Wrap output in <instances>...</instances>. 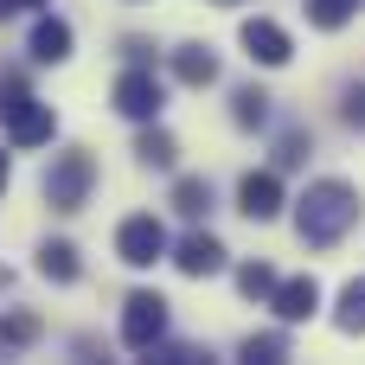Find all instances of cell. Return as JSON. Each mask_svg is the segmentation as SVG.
<instances>
[{
  "label": "cell",
  "mask_w": 365,
  "mask_h": 365,
  "mask_svg": "<svg viewBox=\"0 0 365 365\" xmlns=\"http://www.w3.org/2000/svg\"><path fill=\"white\" fill-rule=\"evenodd\" d=\"M359 218V186L346 180H308V192L295 199V231L308 250H334Z\"/></svg>",
  "instance_id": "1"
},
{
  "label": "cell",
  "mask_w": 365,
  "mask_h": 365,
  "mask_svg": "<svg viewBox=\"0 0 365 365\" xmlns=\"http://www.w3.org/2000/svg\"><path fill=\"white\" fill-rule=\"evenodd\" d=\"M0 128H6L13 148H38V141L58 135V115H51V103H38L19 77H0Z\"/></svg>",
  "instance_id": "2"
},
{
  "label": "cell",
  "mask_w": 365,
  "mask_h": 365,
  "mask_svg": "<svg viewBox=\"0 0 365 365\" xmlns=\"http://www.w3.org/2000/svg\"><path fill=\"white\" fill-rule=\"evenodd\" d=\"M90 186H96V160H90L83 148H64V154L45 167V199H51V212H83Z\"/></svg>",
  "instance_id": "3"
},
{
  "label": "cell",
  "mask_w": 365,
  "mask_h": 365,
  "mask_svg": "<svg viewBox=\"0 0 365 365\" xmlns=\"http://www.w3.org/2000/svg\"><path fill=\"white\" fill-rule=\"evenodd\" d=\"M160 340H167V295L135 289V295L122 302V346H128V353H154Z\"/></svg>",
  "instance_id": "4"
},
{
  "label": "cell",
  "mask_w": 365,
  "mask_h": 365,
  "mask_svg": "<svg viewBox=\"0 0 365 365\" xmlns=\"http://www.w3.org/2000/svg\"><path fill=\"white\" fill-rule=\"evenodd\" d=\"M109 103H115V115H128V122H154L160 103H167V90H160V77H154L148 64H128V71L115 77Z\"/></svg>",
  "instance_id": "5"
},
{
  "label": "cell",
  "mask_w": 365,
  "mask_h": 365,
  "mask_svg": "<svg viewBox=\"0 0 365 365\" xmlns=\"http://www.w3.org/2000/svg\"><path fill=\"white\" fill-rule=\"evenodd\" d=\"M115 257H122L128 269H154V263L167 257V225H160L154 212L122 218V231H115Z\"/></svg>",
  "instance_id": "6"
},
{
  "label": "cell",
  "mask_w": 365,
  "mask_h": 365,
  "mask_svg": "<svg viewBox=\"0 0 365 365\" xmlns=\"http://www.w3.org/2000/svg\"><path fill=\"white\" fill-rule=\"evenodd\" d=\"M237 212H244L250 225H269V218L282 212V173H276V167L244 173V180H237Z\"/></svg>",
  "instance_id": "7"
},
{
  "label": "cell",
  "mask_w": 365,
  "mask_h": 365,
  "mask_svg": "<svg viewBox=\"0 0 365 365\" xmlns=\"http://www.w3.org/2000/svg\"><path fill=\"white\" fill-rule=\"evenodd\" d=\"M269 308H276L282 327H302V321H314V308H321V282H314V276H289V282H276Z\"/></svg>",
  "instance_id": "8"
},
{
  "label": "cell",
  "mask_w": 365,
  "mask_h": 365,
  "mask_svg": "<svg viewBox=\"0 0 365 365\" xmlns=\"http://www.w3.org/2000/svg\"><path fill=\"white\" fill-rule=\"evenodd\" d=\"M244 51H250V64H263V71H276V64L295 58L289 32H282L276 19H244Z\"/></svg>",
  "instance_id": "9"
},
{
  "label": "cell",
  "mask_w": 365,
  "mask_h": 365,
  "mask_svg": "<svg viewBox=\"0 0 365 365\" xmlns=\"http://www.w3.org/2000/svg\"><path fill=\"white\" fill-rule=\"evenodd\" d=\"M173 269L192 276V282H199V276H218V269H225V244H218L212 231H186L180 250H173Z\"/></svg>",
  "instance_id": "10"
},
{
  "label": "cell",
  "mask_w": 365,
  "mask_h": 365,
  "mask_svg": "<svg viewBox=\"0 0 365 365\" xmlns=\"http://www.w3.org/2000/svg\"><path fill=\"white\" fill-rule=\"evenodd\" d=\"M173 77H180L186 90L218 83V51H212V45H180V51H173Z\"/></svg>",
  "instance_id": "11"
},
{
  "label": "cell",
  "mask_w": 365,
  "mask_h": 365,
  "mask_svg": "<svg viewBox=\"0 0 365 365\" xmlns=\"http://www.w3.org/2000/svg\"><path fill=\"white\" fill-rule=\"evenodd\" d=\"M38 276H45V282H77V276H83L77 244H71V237H45V244H38Z\"/></svg>",
  "instance_id": "12"
},
{
  "label": "cell",
  "mask_w": 365,
  "mask_h": 365,
  "mask_svg": "<svg viewBox=\"0 0 365 365\" xmlns=\"http://www.w3.org/2000/svg\"><path fill=\"white\" fill-rule=\"evenodd\" d=\"M26 51H32L38 64H64V58H71V26L45 13V19L32 26V45H26Z\"/></svg>",
  "instance_id": "13"
},
{
  "label": "cell",
  "mask_w": 365,
  "mask_h": 365,
  "mask_svg": "<svg viewBox=\"0 0 365 365\" xmlns=\"http://www.w3.org/2000/svg\"><path fill=\"white\" fill-rule=\"evenodd\" d=\"M135 160H141V167H154V173H167V167L180 160V141H173L167 128L141 122V135H135Z\"/></svg>",
  "instance_id": "14"
},
{
  "label": "cell",
  "mask_w": 365,
  "mask_h": 365,
  "mask_svg": "<svg viewBox=\"0 0 365 365\" xmlns=\"http://www.w3.org/2000/svg\"><path fill=\"white\" fill-rule=\"evenodd\" d=\"M173 212H180V218H205V212H212V180H199V173L173 180Z\"/></svg>",
  "instance_id": "15"
},
{
  "label": "cell",
  "mask_w": 365,
  "mask_h": 365,
  "mask_svg": "<svg viewBox=\"0 0 365 365\" xmlns=\"http://www.w3.org/2000/svg\"><path fill=\"white\" fill-rule=\"evenodd\" d=\"M231 122H237V128H263V122H269V90L244 83V90L231 96Z\"/></svg>",
  "instance_id": "16"
},
{
  "label": "cell",
  "mask_w": 365,
  "mask_h": 365,
  "mask_svg": "<svg viewBox=\"0 0 365 365\" xmlns=\"http://www.w3.org/2000/svg\"><path fill=\"white\" fill-rule=\"evenodd\" d=\"M334 327H340V334H365V276H353V282L340 289V314H334Z\"/></svg>",
  "instance_id": "17"
},
{
  "label": "cell",
  "mask_w": 365,
  "mask_h": 365,
  "mask_svg": "<svg viewBox=\"0 0 365 365\" xmlns=\"http://www.w3.org/2000/svg\"><path fill=\"white\" fill-rule=\"evenodd\" d=\"M353 13H359V0H308V26H321V32H340Z\"/></svg>",
  "instance_id": "18"
},
{
  "label": "cell",
  "mask_w": 365,
  "mask_h": 365,
  "mask_svg": "<svg viewBox=\"0 0 365 365\" xmlns=\"http://www.w3.org/2000/svg\"><path fill=\"white\" fill-rule=\"evenodd\" d=\"M276 282H282V276H276L269 263H244V269H237V289H244L250 302H269V295H276Z\"/></svg>",
  "instance_id": "19"
},
{
  "label": "cell",
  "mask_w": 365,
  "mask_h": 365,
  "mask_svg": "<svg viewBox=\"0 0 365 365\" xmlns=\"http://www.w3.org/2000/svg\"><path fill=\"white\" fill-rule=\"evenodd\" d=\"M38 334H45V327H38L32 314H6V321H0V353H19V346H32Z\"/></svg>",
  "instance_id": "20"
},
{
  "label": "cell",
  "mask_w": 365,
  "mask_h": 365,
  "mask_svg": "<svg viewBox=\"0 0 365 365\" xmlns=\"http://www.w3.org/2000/svg\"><path fill=\"white\" fill-rule=\"evenodd\" d=\"M244 359H250V365L289 359V334H250V340H244Z\"/></svg>",
  "instance_id": "21"
},
{
  "label": "cell",
  "mask_w": 365,
  "mask_h": 365,
  "mask_svg": "<svg viewBox=\"0 0 365 365\" xmlns=\"http://www.w3.org/2000/svg\"><path fill=\"white\" fill-rule=\"evenodd\" d=\"M308 148H314V141H308V128H289V135L276 141V167H302V160H308Z\"/></svg>",
  "instance_id": "22"
},
{
  "label": "cell",
  "mask_w": 365,
  "mask_h": 365,
  "mask_svg": "<svg viewBox=\"0 0 365 365\" xmlns=\"http://www.w3.org/2000/svg\"><path fill=\"white\" fill-rule=\"evenodd\" d=\"M340 115H346V128H365V83H353L340 96Z\"/></svg>",
  "instance_id": "23"
},
{
  "label": "cell",
  "mask_w": 365,
  "mask_h": 365,
  "mask_svg": "<svg viewBox=\"0 0 365 365\" xmlns=\"http://www.w3.org/2000/svg\"><path fill=\"white\" fill-rule=\"evenodd\" d=\"M13 13H19V0H0V19H13Z\"/></svg>",
  "instance_id": "24"
},
{
  "label": "cell",
  "mask_w": 365,
  "mask_h": 365,
  "mask_svg": "<svg viewBox=\"0 0 365 365\" xmlns=\"http://www.w3.org/2000/svg\"><path fill=\"white\" fill-rule=\"evenodd\" d=\"M6 180H13V167H6V154H0V192H6Z\"/></svg>",
  "instance_id": "25"
},
{
  "label": "cell",
  "mask_w": 365,
  "mask_h": 365,
  "mask_svg": "<svg viewBox=\"0 0 365 365\" xmlns=\"http://www.w3.org/2000/svg\"><path fill=\"white\" fill-rule=\"evenodd\" d=\"M26 6H45V0H19V13H26Z\"/></svg>",
  "instance_id": "26"
},
{
  "label": "cell",
  "mask_w": 365,
  "mask_h": 365,
  "mask_svg": "<svg viewBox=\"0 0 365 365\" xmlns=\"http://www.w3.org/2000/svg\"><path fill=\"white\" fill-rule=\"evenodd\" d=\"M212 6H244V0H212Z\"/></svg>",
  "instance_id": "27"
}]
</instances>
